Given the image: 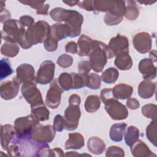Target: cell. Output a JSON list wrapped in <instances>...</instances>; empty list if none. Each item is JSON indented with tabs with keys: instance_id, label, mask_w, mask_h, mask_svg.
<instances>
[{
	"instance_id": "obj_1",
	"label": "cell",
	"mask_w": 157,
	"mask_h": 157,
	"mask_svg": "<svg viewBox=\"0 0 157 157\" xmlns=\"http://www.w3.org/2000/svg\"><path fill=\"white\" fill-rule=\"evenodd\" d=\"M50 16L56 21H64L71 29L70 37H75L81 33V26L83 21L82 15L74 10L56 7L50 12Z\"/></svg>"
},
{
	"instance_id": "obj_2",
	"label": "cell",
	"mask_w": 157,
	"mask_h": 157,
	"mask_svg": "<svg viewBox=\"0 0 157 157\" xmlns=\"http://www.w3.org/2000/svg\"><path fill=\"white\" fill-rule=\"evenodd\" d=\"M25 27L21 23L20 20L10 19L6 21L1 31L2 39L5 41H11L18 43L21 48L28 49L31 47L27 43Z\"/></svg>"
},
{
	"instance_id": "obj_3",
	"label": "cell",
	"mask_w": 157,
	"mask_h": 157,
	"mask_svg": "<svg viewBox=\"0 0 157 157\" xmlns=\"http://www.w3.org/2000/svg\"><path fill=\"white\" fill-rule=\"evenodd\" d=\"M89 57L91 69L96 72H102L107 59H111L108 46L105 43L96 40L93 41Z\"/></svg>"
},
{
	"instance_id": "obj_4",
	"label": "cell",
	"mask_w": 157,
	"mask_h": 157,
	"mask_svg": "<svg viewBox=\"0 0 157 157\" xmlns=\"http://www.w3.org/2000/svg\"><path fill=\"white\" fill-rule=\"evenodd\" d=\"M80 97L76 94H72L69 99V106L64 111V129L68 131H74L77 129L81 116L79 108Z\"/></svg>"
},
{
	"instance_id": "obj_5",
	"label": "cell",
	"mask_w": 157,
	"mask_h": 157,
	"mask_svg": "<svg viewBox=\"0 0 157 157\" xmlns=\"http://www.w3.org/2000/svg\"><path fill=\"white\" fill-rule=\"evenodd\" d=\"M50 36V26L47 22L40 20L28 28L26 40L31 47L33 45L44 42Z\"/></svg>"
},
{
	"instance_id": "obj_6",
	"label": "cell",
	"mask_w": 157,
	"mask_h": 157,
	"mask_svg": "<svg viewBox=\"0 0 157 157\" xmlns=\"http://www.w3.org/2000/svg\"><path fill=\"white\" fill-rule=\"evenodd\" d=\"M39 122L33 114L17 118L13 126L15 136L21 140L31 139L33 129Z\"/></svg>"
},
{
	"instance_id": "obj_7",
	"label": "cell",
	"mask_w": 157,
	"mask_h": 157,
	"mask_svg": "<svg viewBox=\"0 0 157 157\" xmlns=\"http://www.w3.org/2000/svg\"><path fill=\"white\" fill-rule=\"evenodd\" d=\"M94 11L110 13L123 17L126 12V2L124 1H94Z\"/></svg>"
},
{
	"instance_id": "obj_8",
	"label": "cell",
	"mask_w": 157,
	"mask_h": 157,
	"mask_svg": "<svg viewBox=\"0 0 157 157\" xmlns=\"http://www.w3.org/2000/svg\"><path fill=\"white\" fill-rule=\"evenodd\" d=\"M104 104H105L104 109L105 111L113 120H122L128 117V109L116 98H110Z\"/></svg>"
},
{
	"instance_id": "obj_9",
	"label": "cell",
	"mask_w": 157,
	"mask_h": 157,
	"mask_svg": "<svg viewBox=\"0 0 157 157\" xmlns=\"http://www.w3.org/2000/svg\"><path fill=\"white\" fill-rule=\"evenodd\" d=\"M55 129L52 125H42L39 123L34 128L31 139L37 142L48 144L54 139Z\"/></svg>"
},
{
	"instance_id": "obj_10",
	"label": "cell",
	"mask_w": 157,
	"mask_h": 157,
	"mask_svg": "<svg viewBox=\"0 0 157 157\" xmlns=\"http://www.w3.org/2000/svg\"><path fill=\"white\" fill-rule=\"evenodd\" d=\"M21 92L26 101L30 104L31 107L44 104L41 93L35 83L23 84Z\"/></svg>"
},
{
	"instance_id": "obj_11",
	"label": "cell",
	"mask_w": 157,
	"mask_h": 157,
	"mask_svg": "<svg viewBox=\"0 0 157 157\" xmlns=\"http://www.w3.org/2000/svg\"><path fill=\"white\" fill-rule=\"evenodd\" d=\"M55 63L50 60L43 61L36 74V81L41 85H47L50 83L54 77Z\"/></svg>"
},
{
	"instance_id": "obj_12",
	"label": "cell",
	"mask_w": 157,
	"mask_h": 157,
	"mask_svg": "<svg viewBox=\"0 0 157 157\" xmlns=\"http://www.w3.org/2000/svg\"><path fill=\"white\" fill-rule=\"evenodd\" d=\"M107 46L111 58H113L115 56H116L121 52L129 53L128 39L126 36L120 34L111 38Z\"/></svg>"
},
{
	"instance_id": "obj_13",
	"label": "cell",
	"mask_w": 157,
	"mask_h": 157,
	"mask_svg": "<svg viewBox=\"0 0 157 157\" xmlns=\"http://www.w3.org/2000/svg\"><path fill=\"white\" fill-rule=\"evenodd\" d=\"M63 92V90L59 86L58 80L54 79L50 84L46 98L45 103L51 109H56L60 104L61 96Z\"/></svg>"
},
{
	"instance_id": "obj_14",
	"label": "cell",
	"mask_w": 157,
	"mask_h": 157,
	"mask_svg": "<svg viewBox=\"0 0 157 157\" xmlns=\"http://www.w3.org/2000/svg\"><path fill=\"white\" fill-rule=\"evenodd\" d=\"M20 84L17 77H13L11 80L2 83L0 86L1 98L4 100H10L16 97L18 93Z\"/></svg>"
},
{
	"instance_id": "obj_15",
	"label": "cell",
	"mask_w": 157,
	"mask_h": 157,
	"mask_svg": "<svg viewBox=\"0 0 157 157\" xmlns=\"http://www.w3.org/2000/svg\"><path fill=\"white\" fill-rule=\"evenodd\" d=\"M16 77L21 83L36 84L37 83L35 76V70L29 64L24 63L18 66L16 69Z\"/></svg>"
},
{
	"instance_id": "obj_16",
	"label": "cell",
	"mask_w": 157,
	"mask_h": 157,
	"mask_svg": "<svg viewBox=\"0 0 157 157\" xmlns=\"http://www.w3.org/2000/svg\"><path fill=\"white\" fill-rule=\"evenodd\" d=\"M152 40L149 33L140 32L136 34L133 38V45L135 49L140 53H145L151 48Z\"/></svg>"
},
{
	"instance_id": "obj_17",
	"label": "cell",
	"mask_w": 157,
	"mask_h": 157,
	"mask_svg": "<svg viewBox=\"0 0 157 157\" xmlns=\"http://www.w3.org/2000/svg\"><path fill=\"white\" fill-rule=\"evenodd\" d=\"M139 70L142 73L144 80H151L156 77V69L150 58H144L139 62Z\"/></svg>"
},
{
	"instance_id": "obj_18",
	"label": "cell",
	"mask_w": 157,
	"mask_h": 157,
	"mask_svg": "<svg viewBox=\"0 0 157 157\" xmlns=\"http://www.w3.org/2000/svg\"><path fill=\"white\" fill-rule=\"evenodd\" d=\"M15 136L14 126L6 124L1 126V145L3 150H7L9 145Z\"/></svg>"
},
{
	"instance_id": "obj_19",
	"label": "cell",
	"mask_w": 157,
	"mask_h": 157,
	"mask_svg": "<svg viewBox=\"0 0 157 157\" xmlns=\"http://www.w3.org/2000/svg\"><path fill=\"white\" fill-rule=\"evenodd\" d=\"M71 29L66 24L55 23L50 26V35L58 41L71 36Z\"/></svg>"
},
{
	"instance_id": "obj_20",
	"label": "cell",
	"mask_w": 157,
	"mask_h": 157,
	"mask_svg": "<svg viewBox=\"0 0 157 157\" xmlns=\"http://www.w3.org/2000/svg\"><path fill=\"white\" fill-rule=\"evenodd\" d=\"M156 90V83L150 80L142 81L138 86V94L143 99H149L153 96Z\"/></svg>"
},
{
	"instance_id": "obj_21",
	"label": "cell",
	"mask_w": 157,
	"mask_h": 157,
	"mask_svg": "<svg viewBox=\"0 0 157 157\" xmlns=\"http://www.w3.org/2000/svg\"><path fill=\"white\" fill-rule=\"evenodd\" d=\"M131 147V151L132 156L135 157L144 156H156V155L152 153L148 146L142 140L138 139Z\"/></svg>"
},
{
	"instance_id": "obj_22",
	"label": "cell",
	"mask_w": 157,
	"mask_h": 157,
	"mask_svg": "<svg viewBox=\"0 0 157 157\" xmlns=\"http://www.w3.org/2000/svg\"><path fill=\"white\" fill-rule=\"evenodd\" d=\"M93 40L86 35L82 34L77 41V55L80 56H89L92 48Z\"/></svg>"
},
{
	"instance_id": "obj_23",
	"label": "cell",
	"mask_w": 157,
	"mask_h": 157,
	"mask_svg": "<svg viewBox=\"0 0 157 157\" xmlns=\"http://www.w3.org/2000/svg\"><path fill=\"white\" fill-rule=\"evenodd\" d=\"M84 144V138L81 134L78 132L69 133L68 134V139L64 145V148L65 150H78L82 148Z\"/></svg>"
},
{
	"instance_id": "obj_24",
	"label": "cell",
	"mask_w": 157,
	"mask_h": 157,
	"mask_svg": "<svg viewBox=\"0 0 157 157\" xmlns=\"http://www.w3.org/2000/svg\"><path fill=\"white\" fill-rule=\"evenodd\" d=\"M112 93L117 99H126L130 98L133 92V88L129 85L119 83L112 89Z\"/></svg>"
},
{
	"instance_id": "obj_25",
	"label": "cell",
	"mask_w": 157,
	"mask_h": 157,
	"mask_svg": "<svg viewBox=\"0 0 157 157\" xmlns=\"http://www.w3.org/2000/svg\"><path fill=\"white\" fill-rule=\"evenodd\" d=\"M88 151L94 155H100L105 149V144L103 140L98 137H91L87 142Z\"/></svg>"
},
{
	"instance_id": "obj_26",
	"label": "cell",
	"mask_w": 157,
	"mask_h": 157,
	"mask_svg": "<svg viewBox=\"0 0 157 157\" xmlns=\"http://www.w3.org/2000/svg\"><path fill=\"white\" fill-rule=\"evenodd\" d=\"M115 66L123 71L129 70L132 66V60L128 52H121L116 56L114 61Z\"/></svg>"
},
{
	"instance_id": "obj_27",
	"label": "cell",
	"mask_w": 157,
	"mask_h": 157,
	"mask_svg": "<svg viewBox=\"0 0 157 157\" xmlns=\"http://www.w3.org/2000/svg\"><path fill=\"white\" fill-rule=\"evenodd\" d=\"M127 124L125 123H115L111 126L110 129V138L113 142H120L123 140L126 132Z\"/></svg>"
},
{
	"instance_id": "obj_28",
	"label": "cell",
	"mask_w": 157,
	"mask_h": 157,
	"mask_svg": "<svg viewBox=\"0 0 157 157\" xmlns=\"http://www.w3.org/2000/svg\"><path fill=\"white\" fill-rule=\"evenodd\" d=\"M20 48L16 42L11 41H5L1 45V53L2 55L13 58L18 53Z\"/></svg>"
},
{
	"instance_id": "obj_29",
	"label": "cell",
	"mask_w": 157,
	"mask_h": 157,
	"mask_svg": "<svg viewBox=\"0 0 157 157\" xmlns=\"http://www.w3.org/2000/svg\"><path fill=\"white\" fill-rule=\"evenodd\" d=\"M58 82L61 88L64 91L73 89L74 80L72 72L61 73L58 78Z\"/></svg>"
},
{
	"instance_id": "obj_30",
	"label": "cell",
	"mask_w": 157,
	"mask_h": 157,
	"mask_svg": "<svg viewBox=\"0 0 157 157\" xmlns=\"http://www.w3.org/2000/svg\"><path fill=\"white\" fill-rule=\"evenodd\" d=\"M31 108V114H33L38 121H43L47 120L49 118L50 112L44 104Z\"/></svg>"
},
{
	"instance_id": "obj_31",
	"label": "cell",
	"mask_w": 157,
	"mask_h": 157,
	"mask_svg": "<svg viewBox=\"0 0 157 157\" xmlns=\"http://www.w3.org/2000/svg\"><path fill=\"white\" fill-rule=\"evenodd\" d=\"M139 132L137 128L134 126H129L124 134L125 144L128 146L131 147L139 139Z\"/></svg>"
},
{
	"instance_id": "obj_32",
	"label": "cell",
	"mask_w": 157,
	"mask_h": 157,
	"mask_svg": "<svg viewBox=\"0 0 157 157\" xmlns=\"http://www.w3.org/2000/svg\"><path fill=\"white\" fill-rule=\"evenodd\" d=\"M101 105L100 98L97 95L88 96L85 102V109L86 112L93 113L97 111Z\"/></svg>"
},
{
	"instance_id": "obj_33",
	"label": "cell",
	"mask_w": 157,
	"mask_h": 157,
	"mask_svg": "<svg viewBox=\"0 0 157 157\" xmlns=\"http://www.w3.org/2000/svg\"><path fill=\"white\" fill-rule=\"evenodd\" d=\"M119 76L118 71L114 67H109L105 70L101 77V80L106 83H114Z\"/></svg>"
},
{
	"instance_id": "obj_34",
	"label": "cell",
	"mask_w": 157,
	"mask_h": 157,
	"mask_svg": "<svg viewBox=\"0 0 157 157\" xmlns=\"http://www.w3.org/2000/svg\"><path fill=\"white\" fill-rule=\"evenodd\" d=\"M126 12L125 17L129 20H134L136 19L139 14V8L134 1H126Z\"/></svg>"
},
{
	"instance_id": "obj_35",
	"label": "cell",
	"mask_w": 157,
	"mask_h": 157,
	"mask_svg": "<svg viewBox=\"0 0 157 157\" xmlns=\"http://www.w3.org/2000/svg\"><path fill=\"white\" fill-rule=\"evenodd\" d=\"M101 84L100 76L96 73H90L86 75V86L92 90L99 89Z\"/></svg>"
},
{
	"instance_id": "obj_36",
	"label": "cell",
	"mask_w": 157,
	"mask_h": 157,
	"mask_svg": "<svg viewBox=\"0 0 157 157\" xmlns=\"http://www.w3.org/2000/svg\"><path fill=\"white\" fill-rule=\"evenodd\" d=\"M13 72L10 61L7 58H2L0 64V79L3 80Z\"/></svg>"
},
{
	"instance_id": "obj_37",
	"label": "cell",
	"mask_w": 157,
	"mask_h": 157,
	"mask_svg": "<svg viewBox=\"0 0 157 157\" xmlns=\"http://www.w3.org/2000/svg\"><path fill=\"white\" fill-rule=\"evenodd\" d=\"M146 136L149 141L156 147V123L152 121L146 128Z\"/></svg>"
},
{
	"instance_id": "obj_38",
	"label": "cell",
	"mask_w": 157,
	"mask_h": 157,
	"mask_svg": "<svg viewBox=\"0 0 157 157\" xmlns=\"http://www.w3.org/2000/svg\"><path fill=\"white\" fill-rule=\"evenodd\" d=\"M142 113L152 121H156V105L153 104H145L142 108Z\"/></svg>"
},
{
	"instance_id": "obj_39",
	"label": "cell",
	"mask_w": 157,
	"mask_h": 157,
	"mask_svg": "<svg viewBox=\"0 0 157 157\" xmlns=\"http://www.w3.org/2000/svg\"><path fill=\"white\" fill-rule=\"evenodd\" d=\"M73 63V58L71 55L63 54L57 59V64L61 67L66 68L70 67Z\"/></svg>"
},
{
	"instance_id": "obj_40",
	"label": "cell",
	"mask_w": 157,
	"mask_h": 157,
	"mask_svg": "<svg viewBox=\"0 0 157 157\" xmlns=\"http://www.w3.org/2000/svg\"><path fill=\"white\" fill-rule=\"evenodd\" d=\"M123 20V17H118L112 15L110 13H106L104 18V21L105 23L108 26L117 25L119 24Z\"/></svg>"
},
{
	"instance_id": "obj_41",
	"label": "cell",
	"mask_w": 157,
	"mask_h": 157,
	"mask_svg": "<svg viewBox=\"0 0 157 157\" xmlns=\"http://www.w3.org/2000/svg\"><path fill=\"white\" fill-rule=\"evenodd\" d=\"M44 47L48 52H54L58 48V40L50 35L44 42Z\"/></svg>"
},
{
	"instance_id": "obj_42",
	"label": "cell",
	"mask_w": 157,
	"mask_h": 157,
	"mask_svg": "<svg viewBox=\"0 0 157 157\" xmlns=\"http://www.w3.org/2000/svg\"><path fill=\"white\" fill-rule=\"evenodd\" d=\"M105 156L107 157L110 156H124V150L120 147L115 145L109 147L105 153Z\"/></svg>"
},
{
	"instance_id": "obj_43",
	"label": "cell",
	"mask_w": 157,
	"mask_h": 157,
	"mask_svg": "<svg viewBox=\"0 0 157 157\" xmlns=\"http://www.w3.org/2000/svg\"><path fill=\"white\" fill-rule=\"evenodd\" d=\"M91 69V66L89 61L85 60L80 61L78 64V73L82 75H87Z\"/></svg>"
},
{
	"instance_id": "obj_44",
	"label": "cell",
	"mask_w": 157,
	"mask_h": 157,
	"mask_svg": "<svg viewBox=\"0 0 157 157\" xmlns=\"http://www.w3.org/2000/svg\"><path fill=\"white\" fill-rule=\"evenodd\" d=\"M55 131L61 132L64 129V118L61 115H56L53 120V125Z\"/></svg>"
},
{
	"instance_id": "obj_45",
	"label": "cell",
	"mask_w": 157,
	"mask_h": 157,
	"mask_svg": "<svg viewBox=\"0 0 157 157\" xmlns=\"http://www.w3.org/2000/svg\"><path fill=\"white\" fill-rule=\"evenodd\" d=\"M114 98L113 93H112V88H105L102 89L100 93V98L103 103H104L108 99Z\"/></svg>"
},
{
	"instance_id": "obj_46",
	"label": "cell",
	"mask_w": 157,
	"mask_h": 157,
	"mask_svg": "<svg viewBox=\"0 0 157 157\" xmlns=\"http://www.w3.org/2000/svg\"><path fill=\"white\" fill-rule=\"evenodd\" d=\"M21 3L26 4L33 9H36V10H39L44 6L45 1H19Z\"/></svg>"
},
{
	"instance_id": "obj_47",
	"label": "cell",
	"mask_w": 157,
	"mask_h": 157,
	"mask_svg": "<svg viewBox=\"0 0 157 157\" xmlns=\"http://www.w3.org/2000/svg\"><path fill=\"white\" fill-rule=\"evenodd\" d=\"M78 6L86 11H94V1H80L78 4Z\"/></svg>"
},
{
	"instance_id": "obj_48",
	"label": "cell",
	"mask_w": 157,
	"mask_h": 157,
	"mask_svg": "<svg viewBox=\"0 0 157 157\" xmlns=\"http://www.w3.org/2000/svg\"><path fill=\"white\" fill-rule=\"evenodd\" d=\"M20 21L25 26L29 28L34 24V20L33 17L29 15H23L20 18Z\"/></svg>"
},
{
	"instance_id": "obj_49",
	"label": "cell",
	"mask_w": 157,
	"mask_h": 157,
	"mask_svg": "<svg viewBox=\"0 0 157 157\" xmlns=\"http://www.w3.org/2000/svg\"><path fill=\"white\" fill-rule=\"evenodd\" d=\"M65 51L69 53H76L78 52L77 44L74 41H70L67 43L65 47Z\"/></svg>"
},
{
	"instance_id": "obj_50",
	"label": "cell",
	"mask_w": 157,
	"mask_h": 157,
	"mask_svg": "<svg viewBox=\"0 0 157 157\" xmlns=\"http://www.w3.org/2000/svg\"><path fill=\"white\" fill-rule=\"evenodd\" d=\"M126 106L131 110H136L140 107L139 101L134 98H129L126 101Z\"/></svg>"
},
{
	"instance_id": "obj_51",
	"label": "cell",
	"mask_w": 157,
	"mask_h": 157,
	"mask_svg": "<svg viewBox=\"0 0 157 157\" xmlns=\"http://www.w3.org/2000/svg\"><path fill=\"white\" fill-rule=\"evenodd\" d=\"M10 19V13L5 8L1 10L0 21L1 23H4L6 21Z\"/></svg>"
},
{
	"instance_id": "obj_52",
	"label": "cell",
	"mask_w": 157,
	"mask_h": 157,
	"mask_svg": "<svg viewBox=\"0 0 157 157\" xmlns=\"http://www.w3.org/2000/svg\"><path fill=\"white\" fill-rule=\"evenodd\" d=\"M49 7H50L49 4H46L43 6V7L41 9H40L39 10L36 11V13L38 15H46L48 14V10Z\"/></svg>"
},
{
	"instance_id": "obj_53",
	"label": "cell",
	"mask_w": 157,
	"mask_h": 157,
	"mask_svg": "<svg viewBox=\"0 0 157 157\" xmlns=\"http://www.w3.org/2000/svg\"><path fill=\"white\" fill-rule=\"evenodd\" d=\"M149 57L150 59L153 62H156V51L155 50H152L149 55Z\"/></svg>"
},
{
	"instance_id": "obj_54",
	"label": "cell",
	"mask_w": 157,
	"mask_h": 157,
	"mask_svg": "<svg viewBox=\"0 0 157 157\" xmlns=\"http://www.w3.org/2000/svg\"><path fill=\"white\" fill-rule=\"evenodd\" d=\"M63 2L65 4H66L67 5L72 7V6H75V5H78V4L79 3V1H63Z\"/></svg>"
},
{
	"instance_id": "obj_55",
	"label": "cell",
	"mask_w": 157,
	"mask_h": 157,
	"mask_svg": "<svg viewBox=\"0 0 157 157\" xmlns=\"http://www.w3.org/2000/svg\"><path fill=\"white\" fill-rule=\"evenodd\" d=\"M65 156H77V155H79L78 153H77L76 151H69V152H67L65 155Z\"/></svg>"
}]
</instances>
